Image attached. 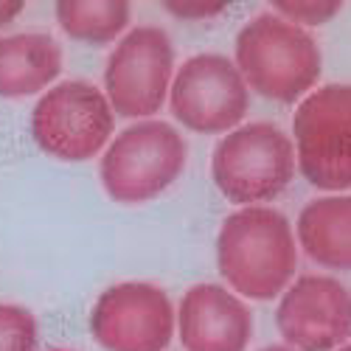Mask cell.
Instances as JSON below:
<instances>
[{
	"instance_id": "obj_21",
	"label": "cell",
	"mask_w": 351,
	"mask_h": 351,
	"mask_svg": "<svg viewBox=\"0 0 351 351\" xmlns=\"http://www.w3.org/2000/svg\"><path fill=\"white\" fill-rule=\"evenodd\" d=\"M335 351H351V346L346 343V346H340V348H335Z\"/></svg>"
},
{
	"instance_id": "obj_9",
	"label": "cell",
	"mask_w": 351,
	"mask_h": 351,
	"mask_svg": "<svg viewBox=\"0 0 351 351\" xmlns=\"http://www.w3.org/2000/svg\"><path fill=\"white\" fill-rule=\"evenodd\" d=\"M90 335L104 351H163L174 337V304L152 281H119L93 304Z\"/></svg>"
},
{
	"instance_id": "obj_17",
	"label": "cell",
	"mask_w": 351,
	"mask_h": 351,
	"mask_svg": "<svg viewBox=\"0 0 351 351\" xmlns=\"http://www.w3.org/2000/svg\"><path fill=\"white\" fill-rule=\"evenodd\" d=\"M171 14H178V17H214V14H219L222 9H225V3H163Z\"/></svg>"
},
{
	"instance_id": "obj_7",
	"label": "cell",
	"mask_w": 351,
	"mask_h": 351,
	"mask_svg": "<svg viewBox=\"0 0 351 351\" xmlns=\"http://www.w3.org/2000/svg\"><path fill=\"white\" fill-rule=\"evenodd\" d=\"M174 76V45L160 25H138L104 65V96L121 119L146 121L163 110Z\"/></svg>"
},
{
	"instance_id": "obj_11",
	"label": "cell",
	"mask_w": 351,
	"mask_h": 351,
	"mask_svg": "<svg viewBox=\"0 0 351 351\" xmlns=\"http://www.w3.org/2000/svg\"><path fill=\"white\" fill-rule=\"evenodd\" d=\"M174 329H180L186 351H245L253 335V315L237 292L202 281L186 289Z\"/></svg>"
},
{
	"instance_id": "obj_5",
	"label": "cell",
	"mask_w": 351,
	"mask_h": 351,
	"mask_svg": "<svg viewBox=\"0 0 351 351\" xmlns=\"http://www.w3.org/2000/svg\"><path fill=\"white\" fill-rule=\"evenodd\" d=\"M115 112L93 82H56L32 112V138L40 149L65 163L93 160L110 143Z\"/></svg>"
},
{
	"instance_id": "obj_4",
	"label": "cell",
	"mask_w": 351,
	"mask_h": 351,
	"mask_svg": "<svg viewBox=\"0 0 351 351\" xmlns=\"http://www.w3.org/2000/svg\"><path fill=\"white\" fill-rule=\"evenodd\" d=\"M211 178L233 206H258L278 197L295 178L292 138L273 121L230 130L211 155Z\"/></svg>"
},
{
	"instance_id": "obj_14",
	"label": "cell",
	"mask_w": 351,
	"mask_h": 351,
	"mask_svg": "<svg viewBox=\"0 0 351 351\" xmlns=\"http://www.w3.org/2000/svg\"><path fill=\"white\" fill-rule=\"evenodd\" d=\"M132 9L127 0H60L56 23L60 28L82 43L104 45L119 40L130 25Z\"/></svg>"
},
{
	"instance_id": "obj_2",
	"label": "cell",
	"mask_w": 351,
	"mask_h": 351,
	"mask_svg": "<svg viewBox=\"0 0 351 351\" xmlns=\"http://www.w3.org/2000/svg\"><path fill=\"white\" fill-rule=\"evenodd\" d=\"M233 65L258 96L292 104L312 93L324 73V56L309 32L265 12L239 28Z\"/></svg>"
},
{
	"instance_id": "obj_19",
	"label": "cell",
	"mask_w": 351,
	"mask_h": 351,
	"mask_svg": "<svg viewBox=\"0 0 351 351\" xmlns=\"http://www.w3.org/2000/svg\"><path fill=\"white\" fill-rule=\"evenodd\" d=\"M261 351H292L289 346H267V348H261Z\"/></svg>"
},
{
	"instance_id": "obj_15",
	"label": "cell",
	"mask_w": 351,
	"mask_h": 351,
	"mask_svg": "<svg viewBox=\"0 0 351 351\" xmlns=\"http://www.w3.org/2000/svg\"><path fill=\"white\" fill-rule=\"evenodd\" d=\"M40 329L32 309L0 304V351H37Z\"/></svg>"
},
{
	"instance_id": "obj_20",
	"label": "cell",
	"mask_w": 351,
	"mask_h": 351,
	"mask_svg": "<svg viewBox=\"0 0 351 351\" xmlns=\"http://www.w3.org/2000/svg\"><path fill=\"white\" fill-rule=\"evenodd\" d=\"M48 351H73V348H65V346H60V348H48Z\"/></svg>"
},
{
	"instance_id": "obj_1",
	"label": "cell",
	"mask_w": 351,
	"mask_h": 351,
	"mask_svg": "<svg viewBox=\"0 0 351 351\" xmlns=\"http://www.w3.org/2000/svg\"><path fill=\"white\" fill-rule=\"evenodd\" d=\"M217 267L242 298L276 301L298 267V242L289 219L270 206L228 214L217 233Z\"/></svg>"
},
{
	"instance_id": "obj_13",
	"label": "cell",
	"mask_w": 351,
	"mask_h": 351,
	"mask_svg": "<svg viewBox=\"0 0 351 351\" xmlns=\"http://www.w3.org/2000/svg\"><path fill=\"white\" fill-rule=\"evenodd\" d=\"M304 253L324 267H351V197L326 194L315 197L298 214V233Z\"/></svg>"
},
{
	"instance_id": "obj_8",
	"label": "cell",
	"mask_w": 351,
	"mask_h": 351,
	"mask_svg": "<svg viewBox=\"0 0 351 351\" xmlns=\"http://www.w3.org/2000/svg\"><path fill=\"white\" fill-rule=\"evenodd\" d=\"M171 115L199 135L230 132L250 107V90L230 56L217 51L194 53L169 84Z\"/></svg>"
},
{
	"instance_id": "obj_6",
	"label": "cell",
	"mask_w": 351,
	"mask_h": 351,
	"mask_svg": "<svg viewBox=\"0 0 351 351\" xmlns=\"http://www.w3.org/2000/svg\"><path fill=\"white\" fill-rule=\"evenodd\" d=\"M295 169L320 191L351 186V87L324 84L306 93L292 115Z\"/></svg>"
},
{
	"instance_id": "obj_12",
	"label": "cell",
	"mask_w": 351,
	"mask_h": 351,
	"mask_svg": "<svg viewBox=\"0 0 351 351\" xmlns=\"http://www.w3.org/2000/svg\"><path fill=\"white\" fill-rule=\"evenodd\" d=\"M60 73L62 48L51 34L17 32L0 37V99H28Z\"/></svg>"
},
{
	"instance_id": "obj_16",
	"label": "cell",
	"mask_w": 351,
	"mask_h": 351,
	"mask_svg": "<svg viewBox=\"0 0 351 351\" xmlns=\"http://www.w3.org/2000/svg\"><path fill=\"white\" fill-rule=\"evenodd\" d=\"M273 9L287 23L304 28V25H320V23L332 20L343 9V3H340V0H332V3H324V0H317V3H292V0H276Z\"/></svg>"
},
{
	"instance_id": "obj_10",
	"label": "cell",
	"mask_w": 351,
	"mask_h": 351,
	"mask_svg": "<svg viewBox=\"0 0 351 351\" xmlns=\"http://www.w3.org/2000/svg\"><path fill=\"white\" fill-rule=\"evenodd\" d=\"M276 326L292 351H335L348 343L351 295L332 276H301L292 281L276 309Z\"/></svg>"
},
{
	"instance_id": "obj_3",
	"label": "cell",
	"mask_w": 351,
	"mask_h": 351,
	"mask_svg": "<svg viewBox=\"0 0 351 351\" xmlns=\"http://www.w3.org/2000/svg\"><path fill=\"white\" fill-rule=\"evenodd\" d=\"M186 160L183 135L166 121L146 119L130 124L104 146L99 178L110 199L138 206L169 191L183 174Z\"/></svg>"
},
{
	"instance_id": "obj_18",
	"label": "cell",
	"mask_w": 351,
	"mask_h": 351,
	"mask_svg": "<svg viewBox=\"0 0 351 351\" xmlns=\"http://www.w3.org/2000/svg\"><path fill=\"white\" fill-rule=\"evenodd\" d=\"M23 12V0H0V28L9 25Z\"/></svg>"
}]
</instances>
